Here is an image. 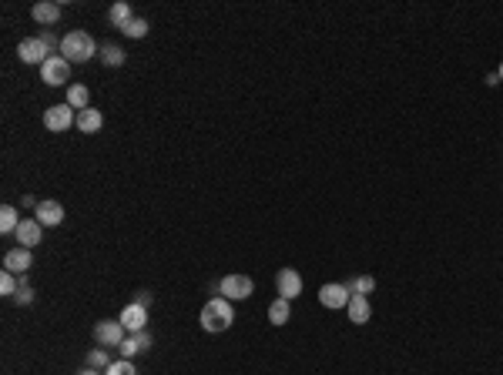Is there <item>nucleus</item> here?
<instances>
[{
	"label": "nucleus",
	"mask_w": 503,
	"mask_h": 375,
	"mask_svg": "<svg viewBox=\"0 0 503 375\" xmlns=\"http://www.w3.org/2000/svg\"><path fill=\"white\" fill-rule=\"evenodd\" d=\"M198 322H202V328H205L208 335H219V332H225V328H232L235 322V309L229 298H208L205 309H202V315H198Z\"/></svg>",
	"instance_id": "f257e3e1"
},
{
	"label": "nucleus",
	"mask_w": 503,
	"mask_h": 375,
	"mask_svg": "<svg viewBox=\"0 0 503 375\" xmlns=\"http://www.w3.org/2000/svg\"><path fill=\"white\" fill-rule=\"evenodd\" d=\"M98 51V44H94V37L91 34H84V30H71V34H64L61 37V57L64 61H71V64H88Z\"/></svg>",
	"instance_id": "f03ea898"
},
{
	"label": "nucleus",
	"mask_w": 503,
	"mask_h": 375,
	"mask_svg": "<svg viewBox=\"0 0 503 375\" xmlns=\"http://www.w3.org/2000/svg\"><path fill=\"white\" fill-rule=\"evenodd\" d=\"M44 128L54 131V134L78 128V111H74L71 104H51V107L44 111Z\"/></svg>",
	"instance_id": "7ed1b4c3"
},
{
	"label": "nucleus",
	"mask_w": 503,
	"mask_h": 375,
	"mask_svg": "<svg viewBox=\"0 0 503 375\" xmlns=\"http://www.w3.org/2000/svg\"><path fill=\"white\" fill-rule=\"evenodd\" d=\"M252 292H255V282L248 275H225L219 282V295L229 302H245V298H252Z\"/></svg>",
	"instance_id": "20e7f679"
},
{
	"label": "nucleus",
	"mask_w": 503,
	"mask_h": 375,
	"mask_svg": "<svg viewBox=\"0 0 503 375\" xmlns=\"http://www.w3.org/2000/svg\"><path fill=\"white\" fill-rule=\"evenodd\" d=\"M40 81L47 84V88H61L71 81V61H64L61 54H51L44 64H40Z\"/></svg>",
	"instance_id": "39448f33"
},
{
	"label": "nucleus",
	"mask_w": 503,
	"mask_h": 375,
	"mask_svg": "<svg viewBox=\"0 0 503 375\" xmlns=\"http://www.w3.org/2000/svg\"><path fill=\"white\" fill-rule=\"evenodd\" d=\"M117 322L125 325V332H128V335H138V332H144V328H148V309H144V305H138V302H131V305H125V309H121Z\"/></svg>",
	"instance_id": "423d86ee"
},
{
	"label": "nucleus",
	"mask_w": 503,
	"mask_h": 375,
	"mask_svg": "<svg viewBox=\"0 0 503 375\" xmlns=\"http://www.w3.org/2000/svg\"><path fill=\"white\" fill-rule=\"evenodd\" d=\"M275 288H279V298H289V302H296L302 295V275L296 268H279L275 275Z\"/></svg>",
	"instance_id": "0eeeda50"
},
{
	"label": "nucleus",
	"mask_w": 503,
	"mask_h": 375,
	"mask_svg": "<svg viewBox=\"0 0 503 375\" xmlns=\"http://www.w3.org/2000/svg\"><path fill=\"white\" fill-rule=\"evenodd\" d=\"M17 57L24 61V64H44L47 57H51V51L44 47V40L40 37H24L21 44H17Z\"/></svg>",
	"instance_id": "6e6552de"
},
{
	"label": "nucleus",
	"mask_w": 503,
	"mask_h": 375,
	"mask_svg": "<svg viewBox=\"0 0 503 375\" xmlns=\"http://www.w3.org/2000/svg\"><path fill=\"white\" fill-rule=\"evenodd\" d=\"M94 338H98V345H121L125 342V325L117 322V319H101V322L94 325Z\"/></svg>",
	"instance_id": "1a4fd4ad"
},
{
	"label": "nucleus",
	"mask_w": 503,
	"mask_h": 375,
	"mask_svg": "<svg viewBox=\"0 0 503 375\" xmlns=\"http://www.w3.org/2000/svg\"><path fill=\"white\" fill-rule=\"evenodd\" d=\"M349 298H352V292L346 288V282H342V285L329 282V285H323V288H319V302H323L325 309H346Z\"/></svg>",
	"instance_id": "9d476101"
},
{
	"label": "nucleus",
	"mask_w": 503,
	"mask_h": 375,
	"mask_svg": "<svg viewBox=\"0 0 503 375\" xmlns=\"http://www.w3.org/2000/svg\"><path fill=\"white\" fill-rule=\"evenodd\" d=\"M30 265H34V255H30V248H24V245L11 248V251L4 255V272L27 275V272H30Z\"/></svg>",
	"instance_id": "9b49d317"
},
{
	"label": "nucleus",
	"mask_w": 503,
	"mask_h": 375,
	"mask_svg": "<svg viewBox=\"0 0 503 375\" xmlns=\"http://www.w3.org/2000/svg\"><path fill=\"white\" fill-rule=\"evenodd\" d=\"M13 238H17L24 248H34V245H40V242H44V225H40L37 218H24L21 225H17Z\"/></svg>",
	"instance_id": "f8f14e48"
},
{
	"label": "nucleus",
	"mask_w": 503,
	"mask_h": 375,
	"mask_svg": "<svg viewBox=\"0 0 503 375\" xmlns=\"http://www.w3.org/2000/svg\"><path fill=\"white\" fill-rule=\"evenodd\" d=\"M34 218H37L44 228H57V225L64 221V208H61V201H40V205L34 208Z\"/></svg>",
	"instance_id": "ddd939ff"
},
{
	"label": "nucleus",
	"mask_w": 503,
	"mask_h": 375,
	"mask_svg": "<svg viewBox=\"0 0 503 375\" xmlns=\"http://www.w3.org/2000/svg\"><path fill=\"white\" fill-rule=\"evenodd\" d=\"M346 315L352 325H366L373 319V305H369V295H352L346 305Z\"/></svg>",
	"instance_id": "4468645a"
},
{
	"label": "nucleus",
	"mask_w": 503,
	"mask_h": 375,
	"mask_svg": "<svg viewBox=\"0 0 503 375\" xmlns=\"http://www.w3.org/2000/svg\"><path fill=\"white\" fill-rule=\"evenodd\" d=\"M30 17H34L37 24L51 27V24H57V20H61V4H57V0H40V4H34Z\"/></svg>",
	"instance_id": "2eb2a0df"
},
{
	"label": "nucleus",
	"mask_w": 503,
	"mask_h": 375,
	"mask_svg": "<svg viewBox=\"0 0 503 375\" xmlns=\"http://www.w3.org/2000/svg\"><path fill=\"white\" fill-rule=\"evenodd\" d=\"M104 128V114L98 107H88V111H78V131L81 134H98Z\"/></svg>",
	"instance_id": "dca6fc26"
},
{
	"label": "nucleus",
	"mask_w": 503,
	"mask_h": 375,
	"mask_svg": "<svg viewBox=\"0 0 503 375\" xmlns=\"http://www.w3.org/2000/svg\"><path fill=\"white\" fill-rule=\"evenodd\" d=\"M108 20H111L117 30L128 24V20H134V11H131L128 0H117V4H111V7H108Z\"/></svg>",
	"instance_id": "f3484780"
},
{
	"label": "nucleus",
	"mask_w": 503,
	"mask_h": 375,
	"mask_svg": "<svg viewBox=\"0 0 503 375\" xmlns=\"http://www.w3.org/2000/svg\"><path fill=\"white\" fill-rule=\"evenodd\" d=\"M289 319H292V302L289 298H275L269 305V322L272 325H289Z\"/></svg>",
	"instance_id": "a211bd4d"
},
{
	"label": "nucleus",
	"mask_w": 503,
	"mask_h": 375,
	"mask_svg": "<svg viewBox=\"0 0 503 375\" xmlns=\"http://www.w3.org/2000/svg\"><path fill=\"white\" fill-rule=\"evenodd\" d=\"M88 101H91V91L84 84H71V88H67V104H71L74 111H88Z\"/></svg>",
	"instance_id": "6ab92c4d"
},
{
	"label": "nucleus",
	"mask_w": 503,
	"mask_h": 375,
	"mask_svg": "<svg viewBox=\"0 0 503 375\" xmlns=\"http://www.w3.org/2000/svg\"><path fill=\"white\" fill-rule=\"evenodd\" d=\"M346 288L352 292V295H373L376 292V278L373 275H356V278H349Z\"/></svg>",
	"instance_id": "aec40b11"
},
{
	"label": "nucleus",
	"mask_w": 503,
	"mask_h": 375,
	"mask_svg": "<svg viewBox=\"0 0 503 375\" xmlns=\"http://www.w3.org/2000/svg\"><path fill=\"white\" fill-rule=\"evenodd\" d=\"M125 61H128V54L121 51L117 44H104V47H101V64L104 67H121Z\"/></svg>",
	"instance_id": "412c9836"
},
{
	"label": "nucleus",
	"mask_w": 503,
	"mask_h": 375,
	"mask_svg": "<svg viewBox=\"0 0 503 375\" xmlns=\"http://www.w3.org/2000/svg\"><path fill=\"white\" fill-rule=\"evenodd\" d=\"M21 221H24V218H17V208H13V205L0 208V232H4V234H13Z\"/></svg>",
	"instance_id": "4be33fe9"
},
{
	"label": "nucleus",
	"mask_w": 503,
	"mask_h": 375,
	"mask_svg": "<svg viewBox=\"0 0 503 375\" xmlns=\"http://www.w3.org/2000/svg\"><path fill=\"white\" fill-rule=\"evenodd\" d=\"M84 362H88V369H98V372H104V369L111 365V355H108V349L101 345V349H91Z\"/></svg>",
	"instance_id": "5701e85b"
},
{
	"label": "nucleus",
	"mask_w": 503,
	"mask_h": 375,
	"mask_svg": "<svg viewBox=\"0 0 503 375\" xmlns=\"http://www.w3.org/2000/svg\"><path fill=\"white\" fill-rule=\"evenodd\" d=\"M121 34H125V37H131V40H141V37H148V20H141V17H134V20H128V24L121 27Z\"/></svg>",
	"instance_id": "b1692460"
},
{
	"label": "nucleus",
	"mask_w": 503,
	"mask_h": 375,
	"mask_svg": "<svg viewBox=\"0 0 503 375\" xmlns=\"http://www.w3.org/2000/svg\"><path fill=\"white\" fill-rule=\"evenodd\" d=\"M17 288H21V275H13V272H4L0 275V292L7 298L17 295Z\"/></svg>",
	"instance_id": "393cba45"
},
{
	"label": "nucleus",
	"mask_w": 503,
	"mask_h": 375,
	"mask_svg": "<svg viewBox=\"0 0 503 375\" xmlns=\"http://www.w3.org/2000/svg\"><path fill=\"white\" fill-rule=\"evenodd\" d=\"M104 375H138V369H134L131 359H117V362H111L104 369Z\"/></svg>",
	"instance_id": "a878e982"
},
{
	"label": "nucleus",
	"mask_w": 503,
	"mask_h": 375,
	"mask_svg": "<svg viewBox=\"0 0 503 375\" xmlns=\"http://www.w3.org/2000/svg\"><path fill=\"white\" fill-rule=\"evenodd\" d=\"M13 302H17V305H30V302H34V288H30V282H27V275H21V288H17Z\"/></svg>",
	"instance_id": "bb28decb"
},
{
	"label": "nucleus",
	"mask_w": 503,
	"mask_h": 375,
	"mask_svg": "<svg viewBox=\"0 0 503 375\" xmlns=\"http://www.w3.org/2000/svg\"><path fill=\"white\" fill-rule=\"evenodd\" d=\"M117 352H121V359H134V355L141 352V345H138V338H134V335H128L121 345H117Z\"/></svg>",
	"instance_id": "cd10ccee"
},
{
	"label": "nucleus",
	"mask_w": 503,
	"mask_h": 375,
	"mask_svg": "<svg viewBox=\"0 0 503 375\" xmlns=\"http://www.w3.org/2000/svg\"><path fill=\"white\" fill-rule=\"evenodd\" d=\"M37 37L40 40H44V47H47V51H57V54H61V40H57V37H54V34H51V30H40V34H37Z\"/></svg>",
	"instance_id": "c85d7f7f"
},
{
	"label": "nucleus",
	"mask_w": 503,
	"mask_h": 375,
	"mask_svg": "<svg viewBox=\"0 0 503 375\" xmlns=\"http://www.w3.org/2000/svg\"><path fill=\"white\" fill-rule=\"evenodd\" d=\"M134 338H138V345H141V352H148L151 345H155V338H151V332H148V328H144V332H138Z\"/></svg>",
	"instance_id": "c756f323"
},
{
	"label": "nucleus",
	"mask_w": 503,
	"mask_h": 375,
	"mask_svg": "<svg viewBox=\"0 0 503 375\" xmlns=\"http://www.w3.org/2000/svg\"><path fill=\"white\" fill-rule=\"evenodd\" d=\"M138 305H144V309H151V302H155V295L151 292H138V298H134Z\"/></svg>",
	"instance_id": "7c9ffc66"
},
{
	"label": "nucleus",
	"mask_w": 503,
	"mask_h": 375,
	"mask_svg": "<svg viewBox=\"0 0 503 375\" xmlns=\"http://www.w3.org/2000/svg\"><path fill=\"white\" fill-rule=\"evenodd\" d=\"M78 375H101V372H98V369H88V365H84V369H81Z\"/></svg>",
	"instance_id": "2f4dec72"
},
{
	"label": "nucleus",
	"mask_w": 503,
	"mask_h": 375,
	"mask_svg": "<svg viewBox=\"0 0 503 375\" xmlns=\"http://www.w3.org/2000/svg\"><path fill=\"white\" fill-rule=\"evenodd\" d=\"M497 74H500V81H503V64H500V67H497Z\"/></svg>",
	"instance_id": "473e14b6"
}]
</instances>
